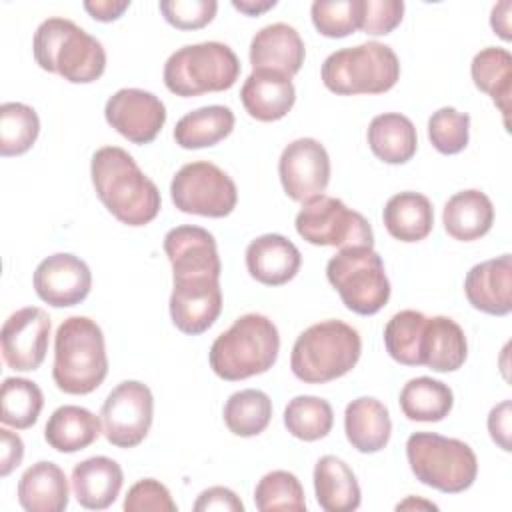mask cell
<instances>
[{
  "instance_id": "cell-1",
  "label": "cell",
  "mask_w": 512,
  "mask_h": 512,
  "mask_svg": "<svg viewBox=\"0 0 512 512\" xmlns=\"http://www.w3.org/2000/svg\"><path fill=\"white\" fill-rule=\"evenodd\" d=\"M90 176L100 202L122 224L144 226L158 216L160 192L124 148H98L90 162Z\"/></svg>"
},
{
  "instance_id": "cell-2",
  "label": "cell",
  "mask_w": 512,
  "mask_h": 512,
  "mask_svg": "<svg viewBox=\"0 0 512 512\" xmlns=\"http://www.w3.org/2000/svg\"><path fill=\"white\" fill-rule=\"evenodd\" d=\"M108 374L102 328L86 316L66 318L54 336L52 378L58 390L74 396L94 392Z\"/></svg>"
},
{
  "instance_id": "cell-3",
  "label": "cell",
  "mask_w": 512,
  "mask_h": 512,
  "mask_svg": "<svg viewBox=\"0 0 512 512\" xmlns=\"http://www.w3.org/2000/svg\"><path fill=\"white\" fill-rule=\"evenodd\" d=\"M34 60L72 84H90L106 70V52L100 40L68 18L44 20L32 40Z\"/></svg>"
},
{
  "instance_id": "cell-4",
  "label": "cell",
  "mask_w": 512,
  "mask_h": 512,
  "mask_svg": "<svg viewBox=\"0 0 512 512\" xmlns=\"http://www.w3.org/2000/svg\"><path fill=\"white\" fill-rule=\"evenodd\" d=\"M280 350L276 324L264 314H244L210 346V368L222 380L236 382L268 372Z\"/></svg>"
},
{
  "instance_id": "cell-5",
  "label": "cell",
  "mask_w": 512,
  "mask_h": 512,
  "mask_svg": "<svg viewBox=\"0 0 512 512\" xmlns=\"http://www.w3.org/2000/svg\"><path fill=\"white\" fill-rule=\"evenodd\" d=\"M360 352L362 340L356 328L342 320H322L296 338L290 368L306 384H326L348 374Z\"/></svg>"
},
{
  "instance_id": "cell-6",
  "label": "cell",
  "mask_w": 512,
  "mask_h": 512,
  "mask_svg": "<svg viewBox=\"0 0 512 512\" xmlns=\"http://www.w3.org/2000/svg\"><path fill=\"white\" fill-rule=\"evenodd\" d=\"M406 458L416 480L444 494L468 490L478 474L474 450L458 438H446L436 432L410 434Z\"/></svg>"
},
{
  "instance_id": "cell-7",
  "label": "cell",
  "mask_w": 512,
  "mask_h": 512,
  "mask_svg": "<svg viewBox=\"0 0 512 512\" xmlns=\"http://www.w3.org/2000/svg\"><path fill=\"white\" fill-rule=\"evenodd\" d=\"M400 78L396 52L382 42H364L332 52L322 64L324 86L340 96L382 94Z\"/></svg>"
},
{
  "instance_id": "cell-8",
  "label": "cell",
  "mask_w": 512,
  "mask_h": 512,
  "mask_svg": "<svg viewBox=\"0 0 512 512\" xmlns=\"http://www.w3.org/2000/svg\"><path fill=\"white\" fill-rule=\"evenodd\" d=\"M238 76L240 60L224 42L182 46L164 64L166 88L182 98L228 90L236 84Z\"/></svg>"
},
{
  "instance_id": "cell-9",
  "label": "cell",
  "mask_w": 512,
  "mask_h": 512,
  "mask_svg": "<svg viewBox=\"0 0 512 512\" xmlns=\"http://www.w3.org/2000/svg\"><path fill=\"white\" fill-rule=\"evenodd\" d=\"M328 282L344 306L360 316L380 312L390 298V280L380 254L372 246L340 248L326 264Z\"/></svg>"
},
{
  "instance_id": "cell-10",
  "label": "cell",
  "mask_w": 512,
  "mask_h": 512,
  "mask_svg": "<svg viewBox=\"0 0 512 512\" xmlns=\"http://www.w3.org/2000/svg\"><path fill=\"white\" fill-rule=\"evenodd\" d=\"M294 224L296 232L314 246H374L370 222L342 200L326 194L306 200Z\"/></svg>"
},
{
  "instance_id": "cell-11",
  "label": "cell",
  "mask_w": 512,
  "mask_h": 512,
  "mask_svg": "<svg viewBox=\"0 0 512 512\" xmlns=\"http://www.w3.org/2000/svg\"><path fill=\"white\" fill-rule=\"evenodd\" d=\"M170 196L180 212L208 218L228 216L238 202L234 180L206 160L184 164L170 182Z\"/></svg>"
},
{
  "instance_id": "cell-12",
  "label": "cell",
  "mask_w": 512,
  "mask_h": 512,
  "mask_svg": "<svg viewBox=\"0 0 512 512\" xmlns=\"http://www.w3.org/2000/svg\"><path fill=\"white\" fill-rule=\"evenodd\" d=\"M100 418L104 436L112 446H138L148 436L154 418V398L150 388L138 380L120 382L106 396Z\"/></svg>"
},
{
  "instance_id": "cell-13",
  "label": "cell",
  "mask_w": 512,
  "mask_h": 512,
  "mask_svg": "<svg viewBox=\"0 0 512 512\" xmlns=\"http://www.w3.org/2000/svg\"><path fill=\"white\" fill-rule=\"evenodd\" d=\"M222 312L220 276H172L170 316L174 326L190 336L206 332Z\"/></svg>"
},
{
  "instance_id": "cell-14",
  "label": "cell",
  "mask_w": 512,
  "mask_h": 512,
  "mask_svg": "<svg viewBox=\"0 0 512 512\" xmlns=\"http://www.w3.org/2000/svg\"><path fill=\"white\" fill-rule=\"evenodd\" d=\"M278 174L286 196L304 204L320 196L330 182L328 152L314 138H298L282 150Z\"/></svg>"
},
{
  "instance_id": "cell-15",
  "label": "cell",
  "mask_w": 512,
  "mask_h": 512,
  "mask_svg": "<svg viewBox=\"0 0 512 512\" xmlns=\"http://www.w3.org/2000/svg\"><path fill=\"white\" fill-rule=\"evenodd\" d=\"M106 122L132 144H150L166 122L164 102L140 88L114 92L104 106Z\"/></svg>"
},
{
  "instance_id": "cell-16",
  "label": "cell",
  "mask_w": 512,
  "mask_h": 512,
  "mask_svg": "<svg viewBox=\"0 0 512 512\" xmlns=\"http://www.w3.org/2000/svg\"><path fill=\"white\" fill-rule=\"evenodd\" d=\"M48 340L50 316L38 306L20 308L2 326V358L12 370H36L46 358Z\"/></svg>"
},
{
  "instance_id": "cell-17",
  "label": "cell",
  "mask_w": 512,
  "mask_h": 512,
  "mask_svg": "<svg viewBox=\"0 0 512 512\" xmlns=\"http://www.w3.org/2000/svg\"><path fill=\"white\" fill-rule=\"evenodd\" d=\"M32 282L40 300L54 308H68L90 294L92 272L82 258L58 252L36 266Z\"/></svg>"
},
{
  "instance_id": "cell-18",
  "label": "cell",
  "mask_w": 512,
  "mask_h": 512,
  "mask_svg": "<svg viewBox=\"0 0 512 512\" xmlns=\"http://www.w3.org/2000/svg\"><path fill=\"white\" fill-rule=\"evenodd\" d=\"M464 292L472 308L506 316L512 310V258L502 254L472 266L464 278Z\"/></svg>"
},
{
  "instance_id": "cell-19",
  "label": "cell",
  "mask_w": 512,
  "mask_h": 512,
  "mask_svg": "<svg viewBox=\"0 0 512 512\" xmlns=\"http://www.w3.org/2000/svg\"><path fill=\"white\" fill-rule=\"evenodd\" d=\"M164 252L172 264V276H220L222 272L216 240L200 226L184 224L168 230L164 236Z\"/></svg>"
},
{
  "instance_id": "cell-20",
  "label": "cell",
  "mask_w": 512,
  "mask_h": 512,
  "mask_svg": "<svg viewBox=\"0 0 512 512\" xmlns=\"http://www.w3.org/2000/svg\"><path fill=\"white\" fill-rule=\"evenodd\" d=\"M304 40L294 26L274 22L260 28L250 42L252 70H272L292 78L304 64Z\"/></svg>"
},
{
  "instance_id": "cell-21",
  "label": "cell",
  "mask_w": 512,
  "mask_h": 512,
  "mask_svg": "<svg viewBox=\"0 0 512 512\" xmlns=\"http://www.w3.org/2000/svg\"><path fill=\"white\" fill-rule=\"evenodd\" d=\"M300 264V250L282 234H262L246 248V268L250 276L266 286L290 282L298 274Z\"/></svg>"
},
{
  "instance_id": "cell-22",
  "label": "cell",
  "mask_w": 512,
  "mask_h": 512,
  "mask_svg": "<svg viewBox=\"0 0 512 512\" xmlns=\"http://www.w3.org/2000/svg\"><path fill=\"white\" fill-rule=\"evenodd\" d=\"M244 110L260 122H276L284 118L294 102L296 90L292 78L272 70H252L240 88Z\"/></svg>"
},
{
  "instance_id": "cell-23",
  "label": "cell",
  "mask_w": 512,
  "mask_h": 512,
  "mask_svg": "<svg viewBox=\"0 0 512 512\" xmlns=\"http://www.w3.org/2000/svg\"><path fill=\"white\" fill-rule=\"evenodd\" d=\"M468 356V342L458 322L448 316H428L422 328L418 360L434 372H454Z\"/></svg>"
},
{
  "instance_id": "cell-24",
  "label": "cell",
  "mask_w": 512,
  "mask_h": 512,
  "mask_svg": "<svg viewBox=\"0 0 512 512\" xmlns=\"http://www.w3.org/2000/svg\"><path fill=\"white\" fill-rule=\"evenodd\" d=\"M70 482L80 506L88 510H104L116 502L124 474L116 460L108 456H92L74 466Z\"/></svg>"
},
{
  "instance_id": "cell-25",
  "label": "cell",
  "mask_w": 512,
  "mask_h": 512,
  "mask_svg": "<svg viewBox=\"0 0 512 512\" xmlns=\"http://www.w3.org/2000/svg\"><path fill=\"white\" fill-rule=\"evenodd\" d=\"M16 494L26 512H62L68 506V478L58 464L40 460L24 470Z\"/></svg>"
},
{
  "instance_id": "cell-26",
  "label": "cell",
  "mask_w": 512,
  "mask_h": 512,
  "mask_svg": "<svg viewBox=\"0 0 512 512\" xmlns=\"http://www.w3.org/2000/svg\"><path fill=\"white\" fill-rule=\"evenodd\" d=\"M344 432L352 448L358 452H380L392 434L388 408L372 396H360L352 400L344 412Z\"/></svg>"
},
{
  "instance_id": "cell-27",
  "label": "cell",
  "mask_w": 512,
  "mask_h": 512,
  "mask_svg": "<svg viewBox=\"0 0 512 512\" xmlns=\"http://www.w3.org/2000/svg\"><path fill=\"white\" fill-rule=\"evenodd\" d=\"M444 230L460 242H472L490 232L494 224L492 200L476 190H462L448 198L442 210Z\"/></svg>"
},
{
  "instance_id": "cell-28",
  "label": "cell",
  "mask_w": 512,
  "mask_h": 512,
  "mask_svg": "<svg viewBox=\"0 0 512 512\" xmlns=\"http://www.w3.org/2000/svg\"><path fill=\"white\" fill-rule=\"evenodd\" d=\"M102 432V418L92 414L88 408L74 404L56 408L44 426L48 446L64 454L88 448Z\"/></svg>"
},
{
  "instance_id": "cell-29",
  "label": "cell",
  "mask_w": 512,
  "mask_h": 512,
  "mask_svg": "<svg viewBox=\"0 0 512 512\" xmlns=\"http://www.w3.org/2000/svg\"><path fill=\"white\" fill-rule=\"evenodd\" d=\"M314 492L326 512H352L360 506V486L352 468L332 454L322 456L314 466Z\"/></svg>"
},
{
  "instance_id": "cell-30",
  "label": "cell",
  "mask_w": 512,
  "mask_h": 512,
  "mask_svg": "<svg viewBox=\"0 0 512 512\" xmlns=\"http://www.w3.org/2000/svg\"><path fill=\"white\" fill-rule=\"evenodd\" d=\"M382 220L392 238L400 242H420L434 226L432 202L420 192H398L386 202Z\"/></svg>"
},
{
  "instance_id": "cell-31",
  "label": "cell",
  "mask_w": 512,
  "mask_h": 512,
  "mask_svg": "<svg viewBox=\"0 0 512 512\" xmlns=\"http://www.w3.org/2000/svg\"><path fill=\"white\" fill-rule=\"evenodd\" d=\"M366 136L372 154L386 164H404L418 148V134L412 120L398 112L374 116Z\"/></svg>"
},
{
  "instance_id": "cell-32",
  "label": "cell",
  "mask_w": 512,
  "mask_h": 512,
  "mask_svg": "<svg viewBox=\"0 0 512 512\" xmlns=\"http://www.w3.org/2000/svg\"><path fill=\"white\" fill-rule=\"evenodd\" d=\"M470 74L474 86L488 94L496 108L504 116V124L508 126L510 112V96H512V56L506 48L486 46L482 48L470 64Z\"/></svg>"
},
{
  "instance_id": "cell-33",
  "label": "cell",
  "mask_w": 512,
  "mask_h": 512,
  "mask_svg": "<svg viewBox=\"0 0 512 512\" xmlns=\"http://www.w3.org/2000/svg\"><path fill=\"white\" fill-rule=\"evenodd\" d=\"M234 128V112L228 106L212 104L184 114L174 126V140L180 148L198 150L224 140Z\"/></svg>"
},
{
  "instance_id": "cell-34",
  "label": "cell",
  "mask_w": 512,
  "mask_h": 512,
  "mask_svg": "<svg viewBox=\"0 0 512 512\" xmlns=\"http://www.w3.org/2000/svg\"><path fill=\"white\" fill-rule=\"evenodd\" d=\"M398 402L408 420L440 422L450 414L454 394L448 384L430 376H418L404 384Z\"/></svg>"
},
{
  "instance_id": "cell-35",
  "label": "cell",
  "mask_w": 512,
  "mask_h": 512,
  "mask_svg": "<svg viewBox=\"0 0 512 512\" xmlns=\"http://www.w3.org/2000/svg\"><path fill=\"white\" fill-rule=\"evenodd\" d=\"M224 424L234 436L252 438L262 434L272 420V400L266 392L246 388L234 392L224 404Z\"/></svg>"
},
{
  "instance_id": "cell-36",
  "label": "cell",
  "mask_w": 512,
  "mask_h": 512,
  "mask_svg": "<svg viewBox=\"0 0 512 512\" xmlns=\"http://www.w3.org/2000/svg\"><path fill=\"white\" fill-rule=\"evenodd\" d=\"M44 406L40 386L28 378H4L0 388V420L16 430L36 424Z\"/></svg>"
},
{
  "instance_id": "cell-37",
  "label": "cell",
  "mask_w": 512,
  "mask_h": 512,
  "mask_svg": "<svg viewBox=\"0 0 512 512\" xmlns=\"http://www.w3.org/2000/svg\"><path fill=\"white\" fill-rule=\"evenodd\" d=\"M334 412L328 400L318 396H296L284 408L286 430L304 442H314L332 430Z\"/></svg>"
},
{
  "instance_id": "cell-38",
  "label": "cell",
  "mask_w": 512,
  "mask_h": 512,
  "mask_svg": "<svg viewBox=\"0 0 512 512\" xmlns=\"http://www.w3.org/2000/svg\"><path fill=\"white\" fill-rule=\"evenodd\" d=\"M40 134L36 110L22 102H4L0 106V154L20 156L28 152Z\"/></svg>"
},
{
  "instance_id": "cell-39",
  "label": "cell",
  "mask_w": 512,
  "mask_h": 512,
  "mask_svg": "<svg viewBox=\"0 0 512 512\" xmlns=\"http://www.w3.org/2000/svg\"><path fill=\"white\" fill-rule=\"evenodd\" d=\"M426 314L418 310H400L384 326V346L392 360L404 366H420L418 346Z\"/></svg>"
},
{
  "instance_id": "cell-40",
  "label": "cell",
  "mask_w": 512,
  "mask_h": 512,
  "mask_svg": "<svg viewBox=\"0 0 512 512\" xmlns=\"http://www.w3.org/2000/svg\"><path fill=\"white\" fill-rule=\"evenodd\" d=\"M254 504L260 512L272 510H306L304 488L288 470H272L260 478L254 490Z\"/></svg>"
},
{
  "instance_id": "cell-41",
  "label": "cell",
  "mask_w": 512,
  "mask_h": 512,
  "mask_svg": "<svg viewBox=\"0 0 512 512\" xmlns=\"http://www.w3.org/2000/svg\"><path fill=\"white\" fill-rule=\"evenodd\" d=\"M314 28L326 38H344L360 30L362 0H316L310 8Z\"/></svg>"
},
{
  "instance_id": "cell-42",
  "label": "cell",
  "mask_w": 512,
  "mask_h": 512,
  "mask_svg": "<svg viewBox=\"0 0 512 512\" xmlns=\"http://www.w3.org/2000/svg\"><path fill=\"white\" fill-rule=\"evenodd\" d=\"M428 138L440 154L462 152L470 140V116L452 106L438 108L428 120Z\"/></svg>"
},
{
  "instance_id": "cell-43",
  "label": "cell",
  "mask_w": 512,
  "mask_h": 512,
  "mask_svg": "<svg viewBox=\"0 0 512 512\" xmlns=\"http://www.w3.org/2000/svg\"><path fill=\"white\" fill-rule=\"evenodd\" d=\"M216 0H162L160 12L168 24L178 30H198L216 16Z\"/></svg>"
},
{
  "instance_id": "cell-44",
  "label": "cell",
  "mask_w": 512,
  "mask_h": 512,
  "mask_svg": "<svg viewBox=\"0 0 512 512\" xmlns=\"http://www.w3.org/2000/svg\"><path fill=\"white\" fill-rule=\"evenodd\" d=\"M126 512H176L178 506L170 496V490L154 480L144 478L138 480L124 498Z\"/></svg>"
},
{
  "instance_id": "cell-45",
  "label": "cell",
  "mask_w": 512,
  "mask_h": 512,
  "mask_svg": "<svg viewBox=\"0 0 512 512\" xmlns=\"http://www.w3.org/2000/svg\"><path fill=\"white\" fill-rule=\"evenodd\" d=\"M404 16L402 0H362L360 30L372 36L390 34Z\"/></svg>"
},
{
  "instance_id": "cell-46",
  "label": "cell",
  "mask_w": 512,
  "mask_h": 512,
  "mask_svg": "<svg viewBox=\"0 0 512 512\" xmlns=\"http://www.w3.org/2000/svg\"><path fill=\"white\" fill-rule=\"evenodd\" d=\"M194 510L196 512H208V510L242 512L244 504L236 496V492H232L230 488H226V486H212V488H208V490L198 494V498L194 502Z\"/></svg>"
},
{
  "instance_id": "cell-47",
  "label": "cell",
  "mask_w": 512,
  "mask_h": 512,
  "mask_svg": "<svg viewBox=\"0 0 512 512\" xmlns=\"http://www.w3.org/2000/svg\"><path fill=\"white\" fill-rule=\"evenodd\" d=\"M510 418H512V402L510 400H502L488 414L490 438L504 452H510Z\"/></svg>"
},
{
  "instance_id": "cell-48",
  "label": "cell",
  "mask_w": 512,
  "mask_h": 512,
  "mask_svg": "<svg viewBox=\"0 0 512 512\" xmlns=\"http://www.w3.org/2000/svg\"><path fill=\"white\" fill-rule=\"evenodd\" d=\"M24 458V442L8 428H0V476L6 478Z\"/></svg>"
},
{
  "instance_id": "cell-49",
  "label": "cell",
  "mask_w": 512,
  "mask_h": 512,
  "mask_svg": "<svg viewBox=\"0 0 512 512\" xmlns=\"http://www.w3.org/2000/svg\"><path fill=\"white\" fill-rule=\"evenodd\" d=\"M130 6V0H86L84 10L98 22L118 20Z\"/></svg>"
},
{
  "instance_id": "cell-50",
  "label": "cell",
  "mask_w": 512,
  "mask_h": 512,
  "mask_svg": "<svg viewBox=\"0 0 512 512\" xmlns=\"http://www.w3.org/2000/svg\"><path fill=\"white\" fill-rule=\"evenodd\" d=\"M510 10H512V2L510 0H502L492 8L490 14V26L492 30L502 38V40H510L512 32H510Z\"/></svg>"
},
{
  "instance_id": "cell-51",
  "label": "cell",
  "mask_w": 512,
  "mask_h": 512,
  "mask_svg": "<svg viewBox=\"0 0 512 512\" xmlns=\"http://www.w3.org/2000/svg\"><path fill=\"white\" fill-rule=\"evenodd\" d=\"M232 6L236 8V10H240V12H244V14H248V16H258V14H262V12H266V10H270V8H274L276 6V0H262V2H254V0H234L232 2Z\"/></svg>"
}]
</instances>
